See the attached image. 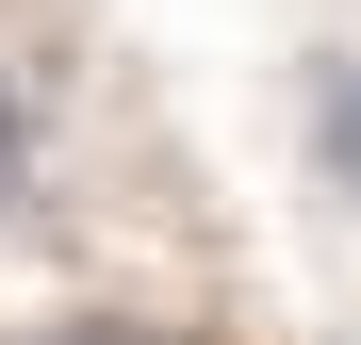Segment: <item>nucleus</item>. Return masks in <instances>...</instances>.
<instances>
[{"label":"nucleus","instance_id":"7ed1b4c3","mask_svg":"<svg viewBox=\"0 0 361 345\" xmlns=\"http://www.w3.org/2000/svg\"><path fill=\"white\" fill-rule=\"evenodd\" d=\"M49 345H132V329H49Z\"/></svg>","mask_w":361,"mask_h":345},{"label":"nucleus","instance_id":"f257e3e1","mask_svg":"<svg viewBox=\"0 0 361 345\" xmlns=\"http://www.w3.org/2000/svg\"><path fill=\"white\" fill-rule=\"evenodd\" d=\"M312 148H329V181L361 198V66H345V49L312 66Z\"/></svg>","mask_w":361,"mask_h":345},{"label":"nucleus","instance_id":"f03ea898","mask_svg":"<svg viewBox=\"0 0 361 345\" xmlns=\"http://www.w3.org/2000/svg\"><path fill=\"white\" fill-rule=\"evenodd\" d=\"M17 164H33V132H17V66H0V198H17Z\"/></svg>","mask_w":361,"mask_h":345}]
</instances>
